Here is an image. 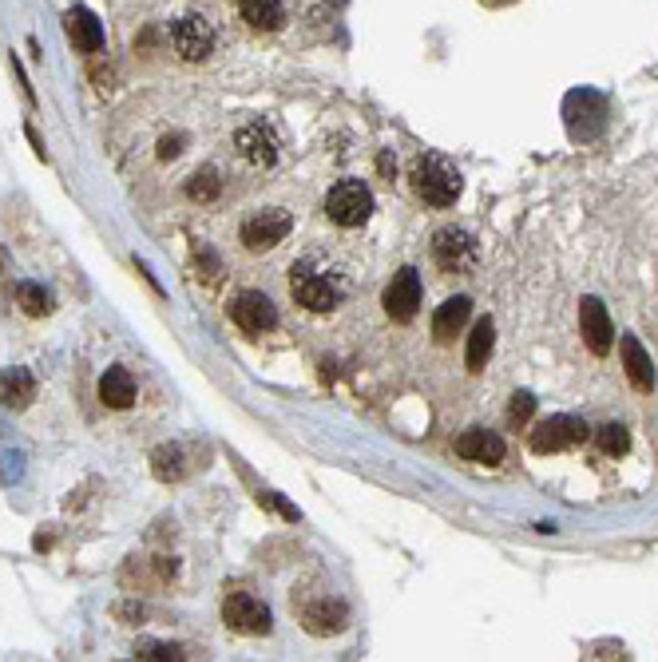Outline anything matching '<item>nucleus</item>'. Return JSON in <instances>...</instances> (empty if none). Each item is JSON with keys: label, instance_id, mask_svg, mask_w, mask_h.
Segmentation results:
<instances>
[{"label": "nucleus", "instance_id": "obj_1", "mask_svg": "<svg viewBox=\"0 0 658 662\" xmlns=\"http://www.w3.org/2000/svg\"><path fill=\"white\" fill-rule=\"evenodd\" d=\"M413 191L433 203V207H452L460 195V175L444 159H417L413 167Z\"/></svg>", "mask_w": 658, "mask_h": 662}, {"label": "nucleus", "instance_id": "obj_2", "mask_svg": "<svg viewBox=\"0 0 658 662\" xmlns=\"http://www.w3.org/2000/svg\"><path fill=\"white\" fill-rule=\"evenodd\" d=\"M222 623H226L234 635H270L274 615H270V607H266L262 599H254V595H246V591H234V595H226V603H222Z\"/></svg>", "mask_w": 658, "mask_h": 662}, {"label": "nucleus", "instance_id": "obj_3", "mask_svg": "<svg viewBox=\"0 0 658 662\" xmlns=\"http://www.w3.org/2000/svg\"><path fill=\"white\" fill-rule=\"evenodd\" d=\"M326 215L337 222V226H361V222L373 215V195H369V187L357 183V179H341L326 195Z\"/></svg>", "mask_w": 658, "mask_h": 662}, {"label": "nucleus", "instance_id": "obj_4", "mask_svg": "<svg viewBox=\"0 0 658 662\" xmlns=\"http://www.w3.org/2000/svg\"><path fill=\"white\" fill-rule=\"evenodd\" d=\"M290 294L298 306H306L310 314H329L341 302V290L329 282L326 274L310 270V266H294L290 270Z\"/></svg>", "mask_w": 658, "mask_h": 662}, {"label": "nucleus", "instance_id": "obj_5", "mask_svg": "<svg viewBox=\"0 0 658 662\" xmlns=\"http://www.w3.org/2000/svg\"><path fill=\"white\" fill-rule=\"evenodd\" d=\"M230 322L242 333L258 337V333H270L278 326V310L262 290H242L230 298Z\"/></svg>", "mask_w": 658, "mask_h": 662}, {"label": "nucleus", "instance_id": "obj_6", "mask_svg": "<svg viewBox=\"0 0 658 662\" xmlns=\"http://www.w3.org/2000/svg\"><path fill=\"white\" fill-rule=\"evenodd\" d=\"M171 44H175V52H179L187 64H199V60H207V56L215 52V28H211L207 16L191 12V16L175 20V28H171Z\"/></svg>", "mask_w": 658, "mask_h": 662}, {"label": "nucleus", "instance_id": "obj_7", "mask_svg": "<svg viewBox=\"0 0 658 662\" xmlns=\"http://www.w3.org/2000/svg\"><path fill=\"white\" fill-rule=\"evenodd\" d=\"M290 211H282V207H266V211H254L250 219L242 222V246L246 250H270V246H278L286 234H290Z\"/></svg>", "mask_w": 658, "mask_h": 662}, {"label": "nucleus", "instance_id": "obj_8", "mask_svg": "<svg viewBox=\"0 0 658 662\" xmlns=\"http://www.w3.org/2000/svg\"><path fill=\"white\" fill-rule=\"evenodd\" d=\"M385 314L393 318V322H413L417 318V310H421V274L413 270V266H405V270H397L393 274V282L385 286Z\"/></svg>", "mask_w": 658, "mask_h": 662}, {"label": "nucleus", "instance_id": "obj_9", "mask_svg": "<svg viewBox=\"0 0 658 662\" xmlns=\"http://www.w3.org/2000/svg\"><path fill=\"white\" fill-rule=\"evenodd\" d=\"M591 437V429L579 421V417H548L536 425L532 433V452L548 456V452H563V448H575Z\"/></svg>", "mask_w": 658, "mask_h": 662}, {"label": "nucleus", "instance_id": "obj_10", "mask_svg": "<svg viewBox=\"0 0 658 662\" xmlns=\"http://www.w3.org/2000/svg\"><path fill=\"white\" fill-rule=\"evenodd\" d=\"M579 333H583V341H587V349H591L595 357H607V353H611V345H615V326H611L607 306H603L599 298H583V306H579Z\"/></svg>", "mask_w": 658, "mask_h": 662}, {"label": "nucleus", "instance_id": "obj_11", "mask_svg": "<svg viewBox=\"0 0 658 662\" xmlns=\"http://www.w3.org/2000/svg\"><path fill=\"white\" fill-rule=\"evenodd\" d=\"M298 611V607H294ZM302 627L310 631V635H337L345 623H349V607L341 603V599H333V595H318L314 603H302Z\"/></svg>", "mask_w": 658, "mask_h": 662}, {"label": "nucleus", "instance_id": "obj_12", "mask_svg": "<svg viewBox=\"0 0 658 662\" xmlns=\"http://www.w3.org/2000/svg\"><path fill=\"white\" fill-rule=\"evenodd\" d=\"M234 147H238V151H242V159H250L254 167H270V163L278 159V139H274V131H270L262 119H254V123L238 127Z\"/></svg>", "mask_w": 658, "mask_h": 662}, {"label": "nucleus", "instance_id": "obj_13", "mask_svg": "<svg viewBox=\"0 0 658 662\" xmlns=\"http://www.w3.org/2000/svg\"><path fill=\"white\" fill-rule=\"evenodd\" d=\"M433 258H437L444 270H464L468 262H472V238L464 234V230H456V226H444L437 230V238H433Z\"/></svg>", "mask_w": 658, "mask_h": 662}, {"label": "nucleus", "instance_id": "obj_14", "mask_svg": "<svg viewBox=\"0 0 658 662\" xmlns=\"http://www.w3.org/2000/svg\"><path fill=\"white\" fill-rule=\"evenodd\" d=\"M504 452H508L504 441L496 433H488V429H468V433L456 437V456L476 460V464H500Z\"/></svg>", "mask_w": 658, "mask_h": 662}, {"label": "nucleus", "instance_id": "obj_15", "mask_svg": "<svg viewBox=\"0 0 658 662\" xmlns=\"http://www.w3.org/2000/svg\"><path fill=\"white\" fill-rule=\"evenodd\" d=\"M619 349H623V365H627L631 385H635V389H643V393H651V389H655V365H651V357H647L643 341L627 333V337L619 341Z\"/></svg>", "mask_w": 658, "mask_h": 662}, {"label": "nucleus", "instance_id": "obj_16", "mask_svg": "<svg viewBox=\"0 0 658 662\" xmlns=\"http://www.w3.org/2000/svg\"><path fill=\"white\" fill-rule=\"evenodd\" d=\"M64 24H68V36H72V44H76L80 52H100V48H104V24H100L88 8H72V12L64 16Z\"/></svg>", "mask_w": 658, "mask_h": 662}, {"label": "nucleus", "instance_id": "obj_17", "mask_svg": "<svg viewBox=\"0 0 658 662\" xmlns=\"http://www.w3.org/2000/svg\"><path fill=\"white\" fill-rule=\"evenodd\" d=\"M36 401V377L28 369H4L0 373V405L28 409Z\"/></svg>", "mask_w": 658, "mask_h": 662}, {"label": "nucleus", "instance_id": "obj_18", "mask_svg": "<svg viewBox=\"0 0 658 662\" xmlns=\"http://www.w3.org/2000/svg\"><path fill=\"white\" fill-rule=\"evenodd\" d=\"M468 318H472V302H468L464 294H460V298H448L437 314H433V337H437L440 345H448L456 333L464 330Z\"/></svg>", "mask_w": 658, "mask_h": 662}, {"label": "nucleus", "instance_id": "obj_19", "mask_svg": "<svg viewBox=\"0 0 658 662\" xmlns=\"http://www.w3.org/2000/svg\"><path fill=\"white\" fill-rule=\"evenodd\" d=\"M100 401L108 409H131V401H135V377L127 369L111 365L108 373L100 377Z\"/></svg>", "mask_w": 658, "mask_h": 662}, {"label": "nucleus", "instance_id": "obj_20", "mask_svg": "<svg viewBox=\"0 0 658 662\" xmlns=\"http://www.w3.org/2000/svg\"><path fill=\"white\" fill-rule=\"evenodd\" d=\"M238 12H242V20L250 28H262V32H274L286 20L282 0H238Z\"/></svg>", "mask_w": 658, "mask_h": 662}, {"label": "nucleus", "instance_id": "obj_21", "mask_svg": "<svg viewBox=\"0 0 658 662\" xmlns=\"http://www.w3.org/2000/svg\"><path fill=\"white\" fill-rule=\"evenodd\" d=\"M492 345H496V326H492V318H480V322L472 326V337H468V353H464V361H468V373H480V369L488 365V357H492Z\"/></svg>", "mask_w": 658, "mask_h": 662}, {"label": "nucleus", "instance_id": "obj_22", "mask_svg": "<svg viewBox=\"0 0 658 662\" xmlns=\"http://www.w3.org/2000/svg\"><path fill=\"white\" fill-rule=\"evenodd\" d=\"M16 302H20V310H24L28 318L52 314V294H48L44 286H36V282H16Z\"/></svg>", "mask_w": 658, "mask_h": 662}, {"label": "nucleus", "instance_id": "obj_23", "mask_svg": "<svg viewBox=\"0 0 658 662\" xmlns=\"http://www.w3.org/2000/svg\"><path fill=\"white\" fill-rule=\"evenodd\" d=\"M222 191L219 183V171H211V167H203V171H195L191 175V183H187V195L195 199V203H215Z\"/></svg>", "mask_w": 658, "mask_h": 662}, {"label": "nucleus", "instance_id": "obj_24", "mask_svg": "<svg viewBox=\"0 0 658 662\" xmlns=\"http://www.w3.org/2000/svg\"><path fill=\"white\" fill-rule=\"evenodd\" d=\"M155 476L159 480H183V452L175 448V444H163V448H155Z\"/></svg>", "mask_w": 658, "mask_h": 662}, {"label": "nucleus", "instance_id": "obj_25", "mask_svg": "<svg viewBox=\"0 0 658 662\" xmlns=\"http://www.w3.org/2000/svg\"><path fill=\"white\" fill-rule=\"evenodd\" d=\"M599 448H603L607 456H627L631 437H627L623 425H603V429H599Z\"/></svg>", "mask_w": 658, "mask_h": 662}, {"label": "nucleus", "instance_id": "obj_26", "mask_svg": "<svg viewBox=\"0 0 658 662\" xmlns=\"http://www.w3.org/2000/svg\"><path fill=\"white\" fill-rule=\"evenodd\" d=\"M135 659H183V647H167V643L143 639V643L135 647Z\"/></svg>", "mask_w": 658, "mask_h": 662}, {"label": "nucleus", "instance_id": "obj_27", "mask_svg": "<svg viewBox=\"0 0 658 662\" xmlns=\"http://www.w3.org/2000/svg\"><path fill=\"white\" fill-rule=\"evenodd\" d=\"M532 413H536V397H532V393H516V397H512V409H508V421H512V425H524Z\"/></svg>", "mask_w": 658, "mask_h": 662}, {"label": "nucleus", "instance_id": "obj_28", "mask_svg": "<svg viewBox=\"0 0 658 662\" xmlns=\"http://www.w3.org/2000/svg\"><path fill=\"white\" fill-rule=\"evenodd\" d=\"M262 504H270V508H278V512L286 516V520H298V508H290V504H286V500H282L278 492H262Z\"/></svg>", "mask_w": 658, "mask_h": 662}, {"label": "nucleus", "instance_id": "obj_29", "mask_svg": "<svg viewBox=\"0 0 658 662\" xmlns=\"http://www.w3.org/2000/svg\"><path fill=\"white\" fill-rule=\"evenodd\" d=\"M183 151V135H167L163 143H159V159H175Z\"/></svg>", "mask_w": 658, "mask_h": 662}, {"label": "nucleus", "instance_id": "obj_30", "mask_svg": "<svg viewBox=\"0 0 658 662\" xmlns=\"http://www.w3.org/2000/svg\"><path fill=\"white\" fill-rule=\"evenodd\" d=\"M8 270V254H4V246H0V274Z\"/></svg>", "mask_w": 658, "mask_h": 662}]
</instances>
